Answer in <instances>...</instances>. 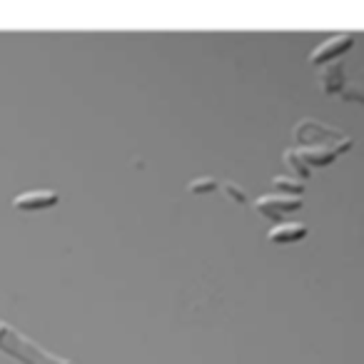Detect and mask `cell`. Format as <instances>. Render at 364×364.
Returning a JSON list of instances; mask_svg holds the SVG:
<instances>
[{
  "instance_id": "6da1fadb",
  "label": "cell",
  "mask_w": 364,
  "mask_h": 364,
  "mask_svg": "<svg viewBox=\"0 0 364 364\" xmlns=\"http://www.w3.org/2000/svg\"><path fill=\"white\" fill-rule=\"evenodd\" d=\"M352 43H354V35H337V38L322 43V46H319L317 50L309 55V60H312L314 65L327 63V60H332V57H340L344 50H349Z\"/></svg>"
},
{
  "instance_id": "7a4b0ae2",
  "label": "cell",
  "mask_w": 364,
  "mask_h": 364,
  "mask_svg": "<svg viewBox=\"0 0 364 364\" xmlns=\"http://www.w3.org/2000/svg\"><path fill=\"white\" fill-rule=\"evenodd\" d=\"M257 207H260L262 215H279V212H292L302 207V197H287V195H270V197L257 200Z\"/></svg>"
},
{
  "instance_id": "3957f363",
  "label": "cell",
  "mask_w": 364,
  "mask_h": 364,
  "mask_svg": "<svg viewBox=\"0 0 364 364\" xmlns=\"http://www.w3.org/2000/svg\"><path fill=\"white\" fill-rule=\"evenodd\" d=\"M55 202L57 195L52 190H33V192H25L13 200V207L15 210H46V207L55 205Z\"/></svg>"
},
{
  "instance_id": "277c9868",
  "label": "cell",
  "mask_w": 364,
  "mask_h": 364,
  "mask_svg": "<svg viewBox=\"0 0 364 364\" xmlns=\"http://www.w3.org/2000/svg\"><path fill=\"white\" fill-rule=\"evenodd\" d=\"M307 234V227L302 225V222H287V225H277V227L270 230L267 237L272 242H297Z\"/></svg>"
},
{
  "instance_id": "5b68a950",
  "label": "cell",
  "mask_w": 364,
  "mask_h": 364,
  "mask_svg": "<svg viewBox=\"0 0 364 364\" xmlns=\"http://www.w3.org/2000/svg\"><path fill=\"white\" fill-rule=\"evenodd\" d=\"M342 80H344V73H342V65H335V68L322 70V75H319V83H322V88H325L327 92L342 90Z\"/></svg>"
},
{
  "instance_id": "8992f818",
  "label": "cell",
  "mask_w": 364,
  "mask_h": 364,
  "mask_svg": "<svg viewBox=\"0 0 364 364\" xmlns=\"http://www.w3.org/2000/svg\"><path fill=\"white\" fill-rule=\"evenodd\" d=\"M215 188H217V180H212V177H200V180L190 182V192H195V195L212 192Z\"/></svg>"
},
{
  "instance_id": "52a82bcc",
  "label": "cell",
  "mask_w": 364,
  "mask_h": 364,
  "mask_svg": "<svg viewBox=\"0 0 364 364\" xmlns=\"http://www.w3.org/2000/svg\"><path fill=\"white\" fill-rule=\"evenodd\" d=\"M272 188L274 190H282V192H302V182L287 180V177H274Z\"/></svg>"
},
{
  "instance_id": "ba28073f",
  "label": "cell",
  "mask_w": 364,
  "mask_h": 364,
  "mask_svg": "<svg viewBox=\"0 0 364 364\" xmlns=\"http://www.w3.org/2000/svg\"><path fill=\"white\" fill-rule=\"evenodd\" d=\"M285 160H287V162H290L292 167H295L297 172H300L302 177H309V167H307V165H302V162L295 158V155H285Z\"/></svg>"
},
{
  "instance_id": "9c48e42d",
  "label": "cell",
  "mask_w": 364,
  "mask_h": 364,
  "mask_svg": "<svg viewBox=\"0 0 364 364\" xmlns=\"http://www.w3.org/2000/svg\"><path fill=\"white\" fill-rule=\"evenodd\" d=\"M222 188H225V192H230V195H232V197L237 200V202H247V195H242V192H239V188H237V185H232V182H225V185H222Z\"/></svg>"
},
{
  "instance_id": "30bf717a",
  "label": "cell",
  "mask_w": 364,
  "mask_h": 364,
  "mask_svg": "<svg viewBox=\"0 0 364 364\" xmlns=\"http://www.w3.org/2000/svg\"><path fill=\"white\" fill-rule=\"evenodd\" d=\"M342 90H344V92H342V97H344V100H359V103H364V92L359 90V88H349V90H347V88H342Z\"/></svg>"
}]
</instances>
